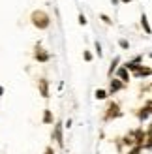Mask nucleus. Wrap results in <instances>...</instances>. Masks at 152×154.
<instances>
[{
  "instance_id": "f257e3e1",
  "label": "nucleus",
  "mask_w": 152,
  "mask_h": 154,
  "mask_svg": "<svg viewBox=\"0 0 152 154\" xmlns=\"http://www.w3.org/2000/svg\"><path fill=\"white\" fill-rule=\"evenodd\" d=\"M32 25L36 26V28H40V30H45L49 25H51V19H49V15L45 13V11H41V10H36V11H32Z\"/></svg>"
},
{
  "instance_id": "f03ea898",
  "label": "nucleus",
  "mask_w": 152,
  "mask_h": 154,
  "mask_svg": "<svg viewBox=\"0 0 152 154\" xmlns=\"http://www.w3.org/2000/svg\"><path fill=\"white\" fill-rule=\"evenodd\" d=\"M120 115V111H118V103H109V107H107V115H105V120H111L113 117H118Z\"/></svg>"
},
{
  "instance_id": "7ed1b4c3",
  "label": "nucleus",
  "mask_w": 152,
  "mask_h": 154,
  "mask_svg": "<svg viewBox=\"0 0 152 154\" xmlns=\"http://www.w3.org/2000/svg\"><path fill=\"white\" fill-rule=\"evenodd\" d=\"M53 139H56V143L62 147L64 139H62V124H55V130H53Z\"/></svg>"
},
{
  "instance_id": "20e7f679",
  "label": "nucleus",
  "mask_w": 152,
  "mask_h": 154,
  "mask_svg": "<svg viewBox=\"0 0 152 154\" xmlns=\"http://www.w3.org/2000/svg\"><path fill=\"white\" fill-rule=\"evenodd\" d=\"M34 58L40 60V62H47L49 60V53H45L40 45H36V53H34Z\"/></svg>"
},
{
  "instance_id": "39448f33",
  "label": "nucleus",
  "mask_w": 152,
  "mask_h": 154,
  "mask_svg": "<svg viewBox=\"0 0 152 154\" xmlns=\"http://www.w3.org/2000/svg\"><path fill=\"white\" fill-rule=\"evenodd\" d=\"M40 92L43 98H49V83L47 79H40Z\"/></svg>"
},
{
  "instance_id": "423d86ee",
  "label": "nucleus",
  "mask_w": 152,
  "mask_h": 154,
  "mask_svg": "<svg viewBox=\"0 0 152 154\" xmlns=\"http://www.w3.org/2000/svg\"><path fill=\"white\" fill-rule=\"evenodd\" d=\"M150 73H152L150 68H141V66H139L137 70H135V73H133V75H135V77H143V75H150Z\"/></svg>"
},
{
  "instance_id": "0eeeda50",
  "label": "nucleus",
  "mask_w": 152,
  "mask_h": 154,
  "mask_svg": "<svg viewBox=\"0 0 152 154\" xmlns=\"http://www.w3.org/2000/svg\"><path fill=\"white\" fill-rule=\"evenodd\" d=\"M122 87H124V83H122V81H117V79H113V81H111V92H113V94H115V92H118Z\"/></svg>"
},
{
  "instance_id": "6e6552de",
  "label": "nucleus",
  "mask_w": 152,
  "mask_h": 154,
  "mask_svg": "<svg viewBox=\"0 0 152 154\" xmlns=\"http://www.w3.org/2000/svg\"><path fill=\"white\" fill-rule=\"evenodd\" d=\"M118 77H120V81H122V83H128V81H130V75H128V70H126V68H120V70H118Z\"/></svg>"
},
{
  "instance_id": "1a4fd4ad",
  "label": "nucleus",
  "mask_w": 152,
  "mask_h": 154,
  "mask_svg": "<svg viewBox=\"0 0 152 154\" xmlns=\"http://www.w3.org/2000/svg\"><path fill=\"white\" fill-rule=\"evenodd\" d=\"M141 26L145 28L147 34H152V28H150V25H148V21H147V15H143V17H141Z\"/></svg>"
},
{
  "instance_id": "9d476101",
  "label": "nucleus",
  "mask_w": 152,
  "mask_h": 154,
  "mask_svg": "<svg viewBox=\"0 0 152 154\" xmlns=\"http://www.w3.org/2000/svg\"><path fill=\"white\" fill-rule=\"evenodd\" d=\"M43 122H45V124H51V122H53V113L49 109H45V113H43Z\"/></svg>"
},
{
  "instance_id": "9b49d317",
  "label": "nucleus",
  "mask_w": 152,
  "mask_h": 154,
  "mask_svg": "<svg viewBox=\"0 0 152 154\" xmlns=\"http://www.w3.org/2000/svg\"><path fill=\"white\" fill-rule=\"evenodd\" d=\"M96 98H98V100H105V98H107V92L102 90V88H98V90H96Z\"/></svg>"
},
{
  "instance_id": "f8f14e48",
  "label": "nucleus",
  "mask_w": 152,
  "mask_h": 154,
  "mask_svg": "<svg viewBox=\"0 0 152 154\" xmlns=\"http://www.w3.org/2000/svg\"><path fill=\"white\" fill-rule=\"evenodd\" d=\"M118 62H120V58H118V57H115V60H113V62H111V68H109V73H113V72H115V68L118 66Z\"/></svg>"
},
{
  "instance_id": "ddd939ff",
  "label": "nucleus",
  "mask_w": 152,
  "mask_h": 154,
  "mask_svg": "<svg viewBox=\"0 0 152 154\" xmlns=\"http://www.w3.org/2000/svg\"><path fill=\"white\" fill-rule=\"evenodd\" d=\"M118 43H120V47H122V49H130V43H128V40H120Z\"/></svg>"
},
{
  "instance_id": "4468645a",
  "label": "nucleus",
  "mask_w": 152,
  "mask_h": 154,
  "mask_svg": "<svg viewBox=\"0 0 152 154\" xmlns=\"http://www.w3.org/2000/svg\"><path fill=\"white\" fill-rule=\"evenodd\" d=\"M103 23H105V25H111V19H109V15H102V17H100Z\"/></svg>"
},
{
  "instance_id": "2eb2a0df",
  "label": "nucleus",
  "mask_w": 152,
  "mask_h": 154,
  "mask_svg": "<svg viewBox=\"0 0 152 154\" xmlns=\"http://www.w3.org/2000/svg\"><path fill=\"white\" fill-rule=\"evenodd\" d=\"M85 60H87V62L92 60V53H90V51H85Z\"/></svg>"
},
{
  "instance_id": "dca6fc26",
  "label": "nucleus",
  "mask_w": 152,
  "mask_h": 154,
  "mask_svg": "<svg viewBox=\"0 0 152 154\" xmlns=\"http://www.w3.org/2000/svg\"><path fill=\"white\" fill-rule=\"evenodd\" d=\"M79 25H87V17H85V15H79Z\"/></svg>"
},
{
  "instance_id": "f3484780",
  "label": "nucleus",
  "mask_w": 152,
  "mask_h": 154,
  "mask_svg": "<svg viewBox=\"0 0 152 154\" xmlns=\"http://www.w3.org/2000/svg\"><path fill=\"white\" fill-rule=\"evenodd\" d=\"M96 53L102 57V45H100V42H96Z\"/></svg>"
},
{
  "instance_id": "a211bd4d",
  "label": "nucleus",
  "mask_w": 152,
  "mask_h": 154,
  "mask_svg": "<svg viewBox=\"0 0 152 154\" xmlns=\"http://www.w3.org/2000/svg\"><path fill=\"white\" fill-rule=\"evenodd\" d=\"M139 152H141V149H139V147H135V149H132L128 154H139Z\"/></svg>"
},
{
  "instance_id": "6ab92c4d",
  "label": "nucleus",
  "mask_w": 152,
  "mask_h": 154,
  "mask_svg": "<svg viewBox=\"0 0 152 154\" xmlns=\"http://www.w3.org/2000/svg\"><path fill=\"white\" fill-rule=\"evenodd\" d=\"M45 154H55V150H53V147H47V149H45Z\"/></svg>"
},
{
  "instance_id": "aec40b11",
  "label": "nucleus",
  "mask_w": 152,
  "mask_h": 154,
  "mask_svg": "<svg viewBox=\"0 0 152 154\" xmlns=\"http://www.w3.org/2000/svg\"><path fill=\"white\" fill-rule=\"evenodd\" d=\"M118 2H124V4H130L132 0H118Z\"/></svg>"
},
{
  "instance_id": "412c9836",
  "label": "nucleus",
  "mask_w": 152,
  "mask_h": 154,
  "mask_svg": "<svg viewBox=\"0 0 152 154\" xmlns=\"http://www.w3.org/2000/svg\"><path fill=\"white\" fill-rule=\"evenodd\" d=\"M2 94H4V88H2V87H0V96H2Z\"/></svg>"
}]
</instances>
